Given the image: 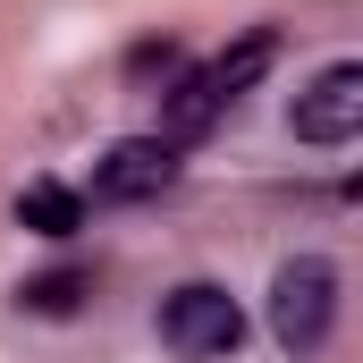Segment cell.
Wrapping results in <instances>:
<instances>
[{
	"instance_id": "6da1fadb",
	"label": "cell",
	"mask_w": 363,
	"mask_h": 363,
	"mask_svg": "<svg viewBox=\"0 0 363 363\" xmlns=\"http://www.w3.org/2000/svg\"><path fill=\"white\" fill-rule=\"evenodd\" d=\"M262 321H271L279 355H321L330 347V330H338V271L321 262V254H296V262H279L271 271V296H262Z\"/></svg>"
},
{
	"instance_id": "7a4b0ae2",
	"label": "cell",
	"mask_w": 363,
	"mask_h": 363,
	"mask_svg": "<svg viewBox=\"0 0 363 363\" xmlns=\"http://www.w3.org/2000/svg\"><path fill=\"white\" fill-rule=\"evenodd\" d=\"M161 347L186 363H220L245 347V304L220 287V279H186L161 296Z\"/></svg>"
},
{
	"instance_id": "277c9868",
	"label": "cell",
	"mask_w": 363,
	"mask_h": 363,
	"mask_svg": "<svg viewBox=\"0 0 363 363\" xmlns=\"http://www.w3.org/2000/svg\"><path fill=\"white\" fill-rule=\"evenodd\" d=\"M178 144H161V135H118L101 161H93V203H152V194H169L178 186Z\"/></svg>"
},
{
	"instance_id": "3957f363",
	"label": "cell",
	"mask_w": 363,
	"mask_h": 363,
	"mask_svg": "<svg viewBox=\"0 0 363 363\" xmlns=\"http://www.w3.org/2000/svg\"><path fill=\"white\" fill-rule=\"evenodd\" d=\"M287 127H296V144H321V152L355 144V135H363V60H338V68H321L313 85L296 93Z\"/></svg>"
},
{
	"instance_id": "9c48e42d",
	"label": "cell",
	"mask_w": 363,
	"mask_h": 363,
	"mask_svg": "<svg viewBox=\"0 0 363 363\" xmlns=\"http://www.w3.org/2000/svg\"><path fill=\"white\" fill-rule=\"evenodd\" d=\"M127 68H135V77H161V85H169V77L186 68V51H178V43H135V51H127Z\"/></svg>"
},
{
	"instance_id": "5b68a950",
	"label": "cell",
	"mask_w": 363,
	"mask_h": 363,
	"mask_svg": "<svg viewBox=\"0 0 363 363\" xmlns=\"http://www.w3.org/2000/svg\"><path fill=\"white\" fill-rule=\"evenodd\" d=\"M220 110H228V93L211 85V77H203V68H178V77H169V85H161V127H152V135H161V144H203V135H211V127H220Z\"/></svg>"
},
{
	"instance_id": "52a82bcc",
	"label": "cell",
	"mask_w": 363,
	"mask_h": 363,
	"mask_svg": "<svg viewBox=\"0 0 363 363\" xmlns=\"http://www.w3.org/2000/svg\"><path fill=\"white\" fill-rule=\"evenodd\" d=\"M271 60H279V34H271V26H254V34H245L237 51H220V60H211L203 77H211V85H220L228 101H237V93H254L262 77H271Z\"/></svg>"
},
{
	"instance_id": "ba28073f",
	"label": "cell",
	"mask_w": 363,
	"mask_h": 363,
	"mask_svg": "<svg viewBox=\"0 0 363 363\" xmlns=\"http://www.w3.org/2000/svg\"><path fill=\"white\" fill-rule=\"evenodd\" d=\"M85 296H93L85 271H43V279H26V287H17V304H26V313H43V321H68Z\"/></svg>"
},
{
	"instance_id": "8992f818",
	"label": "cell",
	"mask_w": 363,
	"mask_h": 363,
	"mask_svg": "<svg viewBox=\"0 0 363 363\" xmlns=\"http://www.w3.org/2000/svg\"><path fill=\"white\" fill-rule=\"evenodd\" d=\"M17 228H34V237H77V228H85V194L60 186V178L17 186Z\"/></svg>"
}]
</instances>
